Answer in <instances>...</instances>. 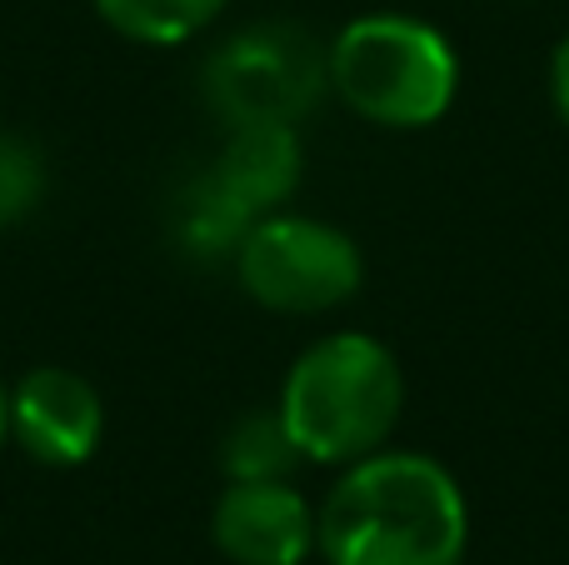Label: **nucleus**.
<instances>
[{"mask_svg":"<svg viewBox=\"0 0 569 565\" xmlns=\"http://www.w3.org/2000/svg\"><path fill=\"white\" fill-rule=\"evenodd\" d=\"M320 521L325 565H465L470 506L440 460L420 450H375L345 466Z\"/></svg>","mask_w":569,"mask_h":565,"instance_id":"nucleus-1","label":"nucleus"},{"mask_svg":"<svg viewBox=\"0 0 569 565\" xmlns=\"http://www.w3.org/2000/svg\"><path fill=\"white\" fill-rule=\"evenodd\" d=\"M276 410L310 466H355L400 430L405 370L375 336L335 330L290 366Z\"/></svg>","mask_w":569,"mask_h":565,"instance_id":"nucleus-2","label":"nucleus"},{"mask_svg":"<svg viewBox=\"0 0 569 565\" xmlns=\"http://www.w3.org/2000/svg\"><path fill=\"white\" fill-rule=\"evenodd\" d=\"M325 70L330 90L355 116L390 130L435 126L460 90V60L450 40L430 20L395 10L350 20L325 50Z\"/></svg>","mask_w":569,"mask_h":565,"instance_id":"nucleus-3","label":"nucleus"},{"mask_svg":"<svg viewBox=\"0 0 569 565\" xmlns=\"http://www.w3.org/2000/svg\"><path fill=\"white\" fill-rule=\"evenodd\" d=\"M240 286L280 316H325L345 306L365 280V256L340 226L270 210L246 230L236 250Z\"/></svg>","mask_w":569,"mask_h":565,"instance_id":"nucleus-4","label":"nucleus"},{"mask_svg":"<svg viewBox=\"0 0 569 565\" xmlns=\"http://www.w3.org/2000/svg\"><path fill=\"white\" fill-rule=\"evenodd\" d=\"M325 80V50L300 26H250L206 60L200 86L226 126H295Z\"/></svg>","mask_w":569,"mask_h":565,"instance_id":"nucleus-5","label":"nucleus"},{"mask_svg":"<svg viewBox=\"0 0 569 565\" xmlns=\"http://www.w3.org/2000/svg\"><path fill=\"white\" fill-rule=\"evenodd\" d=\"M106 406L100 390L70 366H36L10 386V440L36 466L76 470L100 450Z\"/></svg>","mask_w":569,"mask_h":565,"instance_id":"nucleus-6","label":"nucleus"},{"mask_svg":"<svg viewBox=\"0 0 569 565\" xmlns=\"http://www.w3.org/2000/svg\"><path fill=\"white\" fill-rule=\"evenodd\" d=\"M210 536L230 565H305L320 546V521L290 480H230Z\"/></svg>","mask_w":569,"mask_h":565,"instance_id":"nucleus-7","label":"nucleus"},{"mask_svg":"<svg viewBox=\"0 0 569 565\" xmlns=\"http://www.w3.org/2000/svg\"><path fill=\"white\" fill-rule=\"evenodd\" d=\"M300 136L295 126H230L226 150L216 156L210 176L226 196H236L250 216H270L300 186Z\"/></svg>","mask_w":569,"mask_h":565,"instance_id":"nucleus-8","label":"nucleus"},{"mask_svg":"<svg viewBox=\"0 0 569 565\" xmlns=\"http://www.w3.org/2000/svg\"><path fill=\"white\" fill-rule=\"evenodd\" d=\"M250 226H256V216H250L236 196H226V190L216 186V176H210V170L186 190V196H180L176 230H180V246H186L190 256H206V260L236 256Z\"/></svg>","mask_w":569,"mask_h":565,"instance_id":"nucleus-9","label":"nucleus"},{"mask_svg":"<svg viewBox=\"0 0 569 565\" xmlns=\"http://www.w3.org/2000/svg\"><path fill=\"white\" fill-rule=\"evenodd\" d=\"M226 0H96L100 20L140 46H180L220 16Z\"/></svg>","mask_w":569,"mask_h":565,"instance_id":"nucleus-10","label":"nucleus"},{"mask_svg":"<svg viewBox=\"0 0 569 565\" xmlns=\"http://www.w3.org/2000/svg\"><path fill=\"white\" fill-rule=\"evenodd\" d=\"M300 446L290 440L280 410H256L240 416L230 426L226 446H220V466L230 480H290V470L300 466Z\"/></svg>","mask_w":569,"mask_h":565,"instance_id":"nucleus-11","label":"nucleus"},{"mask_svg":"<svg viewBox=\"0 0 569 565\" xmlns=\"http://www.w3.org/2000/svg\"><path fill=\"white\" fill-rule=\"evenodd\" d=\"M46 190H50V176L40 150L30 140L0 130V226H20L26 216H36Z\"/></svg>","mask_w":569,"mask_h":565,"instance_id":"nucleus-12","label":"nucleus"},{"mask_svg":"<svg viewBox=\"0 0 569 565\" xmlns=\"http://www.w3.org/2000/svg\"><path fill=\"white\" fill-rule=\"evenodd\" d=\"M550 100H555V116L569 126V36L555 46V56H550Z\"/></svg>","mask_w":569,"mask_h":565,"instance_id":"nucleus-13","label":"nucleus"},{"mask_svg":"<svg viewBox=\"0 0 569 565\" xmlns=\"http://www.w3.org/2000/svg\"><path fill=\"white\" fill-rule=\"evenodd\" d=\"M10 440V390L0 386V446Z\"/></svg>","mask_w":569,"mask_h":565,"instance_id":"nucleus-14","label":"nucleus"}]
</instances>
